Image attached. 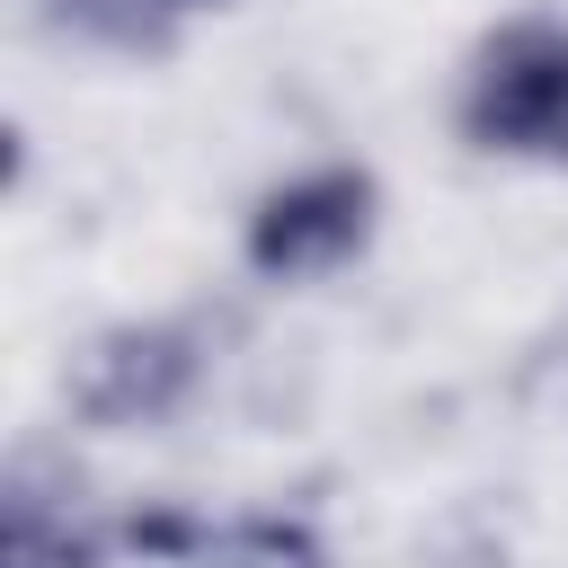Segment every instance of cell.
Instances as JSON below:
<instances>
[{
    "label": "cell",
    "instance_id": "1",
    "mask_svg": "<svg viewBox=\"0 0 568 568\" xmlns=\"http://www.w3.org/2000/svg\"><path fill=\"white\" fill-rule=\"evenodd\" d=\"M462 142L506 160H568V18H506L462 71Z\"/></svg>",
    "mask_w": 568,
    "mask_h": 568
},
{
    "label": "cell",
    "instance_id": "2",
    "mask_svg": "<svg viewBox=\"0 0 568 568\" xmlns=\"http://www.w3.org/2000/svg\"><path fill=\"white\" fill-rule=\"evenodd\" d=\"M373 222H382L373 169L328 160V169H302V178L266 186V195L248 204L240 248H248V266H257L266 284H311V275H337L346 257H364Z\"/></svg>",
    "mask_w": 568,
    "mask_h": 568
},
{
    "label": "cell",
    "instance_id": "3",
    "mask_svg": "<svg viewBox=\"0 0 568 568\" xmlns=\"http://www.w3.org/2000/svg\"><path fill=\"white\" fill-rule=\"evenodd\" d=\"M195 382H204L195 328H178V320H124V328H106V337L80 355L71 408L98 417V426H160V417L186 408Z\"/></svg>",
    "mask_w": 568,
    "mask_h": 568
},
{
    "label": "cell",
    "instance_id": "4",
    "mask_svg": "<svg viewBox=\"0 0 568 568\" xmlns=\"http://www.w3.org/2000/svg\"><path fill=\"white\" fill-rule=\"evenodd\" d=\"M195 568H328V550H320V532L302 515H240V524L204 532Z\"/></svg>",
    "mask_w": 568,
    "mask_h": 568
},
{
    "label": "cell",
    "instance_id": "5",
    "mask_svg": "<svg viewBox=\"0 0 568 568\" xmlns=\"http://www.w3.org/2000/svg\"><path fill=\"white\" fill-rule=\"evenodd\" d=\"M142 9H169L178 18V9H222V0H142Z\"/></svg>",
    "mask_w": 568,
    "mask_h": 568
},
{
    "label": "cell",
    "instance_id": "6",
    "mask_svg": "<svg viewBox=\"0 0 568 568\" xmlns=\"http://www.w3.org/2000/svg\"><path fill=\"white\" fill-rule=\"evenodd\" d=\"M559 346H568V320H559Z\"/></svg>",
    "mask_w": 568,
    "mask_h": 568
}]
</instances>
